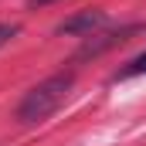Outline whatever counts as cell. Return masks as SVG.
<instances>
[{
	"label": "cell",
	"mask_w": 146,
	"mask_h": 146,
	"mask_svg": "<svg viewBox=\"0 0 146 146\" xmlns=\"http://www.w3.org/2000/svg\"><path fill=\"white\" fill-rule=\"evenodd\" d=\"M17 34H21V27H17V24H0V48H3V44H10Z\"/></svg>",
	"instance_id": "3"
},
{
	"label": "cell",
	"mask_w": 146,
	"mask_h": 146,
	"mask_svg": "<svg viewBox=\"0 0 146 146\" xmlns=\"http://www.w3.org/2000/svg\"><path fill=\"white\" fill-rule=\"evenodd\" d=\"M146 72V54H139L136 61H129V68L122 72V78H129V75H143Z\"/></svg>",
	"instance_id": "4"
},
{
	"label": "cell",
	"mask_w": 146,
	"mask_h": 146,
	"mask_svg": "<svg viewBox=\"0 0 146 146\" xmlns=\"http://www.w3.org/2000/svg\"><path fill=\"white\" fill-rule=\"evenodd\" d=\"M72 85H75V75L72 72L51 75V78H44L41 85H34V88L21 99V106H17V122L34 126V122H44L48 115H54V112L65 106Z\"/></svg>",
	"instance_id": "1"
},
{
	"label": "cell",
	"mask_w": 146,
	"mask_h": 146,
	"mask_svg": "<svg viewBox=\"0 0 146 146\" xmlns=\"http://www.w3.org/2000/svg\"><path fill=\"white\" fill-rule=\"evenodd\" d=\"M102 21H106L102 10H82V14H75V17H68V21L58 24V34H85V31L99 27Z\"/></svg>",
	"instance_id": "2"
}]
</instances>
